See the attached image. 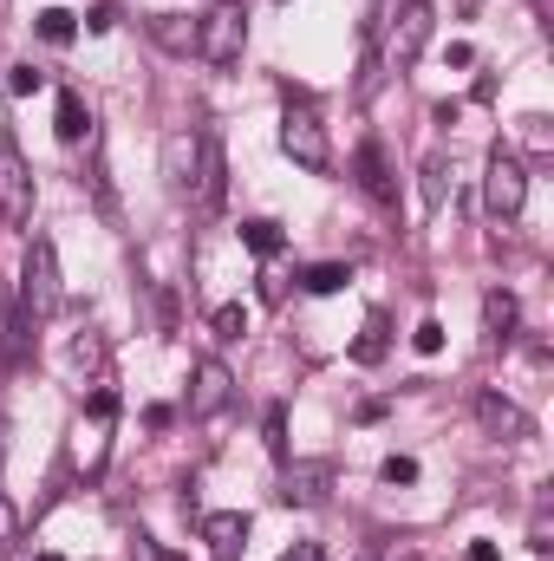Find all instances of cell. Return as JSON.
I'll use <instances>...</instances> for the list:
<instances>
[{"instance_id":"obj_37","label":"cell","mask_w":554,"mask_h":561,"mask_svg":"<svg viewBox=\"0 0 554 561\" xmlns=\"http://www.w3.org/2000/svg\"><path fill=\"white\" fill-rule=\"evenodd\" d=\"M457 7H463V20H470V13H476V7H483V0H457Z\"/></svg>"},{"instance_id":"obj_14","label":"cell","mask_w":554,"mask_h":561,"mask_svg":"<svg viewBox=\"0 0 554 561\" xmlns=\"http://www.w3.org/2000/svg\"><path fill=\"white\" fill-rule=\"evenodd\" d=\"M150 39L170 59H196V20H183V13H150Z\"/></svg>"},{"instance_id":"obj_12","label":"cell","mask_w":554,"mask_h":561,"mask_svg":"<svg viewBox=\"0 0 554 561\" xmlns=\"http://www.w3.org/2000/svg\"><path fill=\"white\" fill-rule=\"evenodd\" d=\"M326 490H333V463H293V470H280V503L313 510V503H326Z\"/></svg>"},{"instance_id":"obj_11","label":"cell","mask_w":554,"mask_h":561,"mask_svg":"<svg viewBox=\"0 0 554 561\" xmlns=\"http://www.w3.org/2000/svg\"><path fill=\"white\" fill-rule=\"evenodd\" d=\"M203 542H209V561H242V549H249V516L242 510L203 516Z\"/></svg>"},{"instance_id":"obj_24","label":"cell","mask_w":554,"mask_h":561,"mask_svg":"<svg viewBox=\"0 0 554 561\" xmlns=\"http://www.w3.org/2000/svg\"><path fill=\"white\" fill-rule=\"evenodd\" d=\"M242 333H249V307H242V300L216 307V340H242Z\"/></svg>"},{"instance_id":"obj_23","label":"cell","mask_w":554,"mask_h":561,"mask_svg":"<svg viewBox=\"0 0 554 561\" xmlns=\"http://www.w3.org/2000/svg\"><path fill=\"white\" fill-rule=\"evenodd\" d=\"M379 483H392V490H412V483H417V457H399V450H392V457L379 463Z\"/></svg>"},{"instance_id":"obj_10","label":"cell","mask_w":554,"mask_h":561,"mask_svg":"<svg viewBox=\"0 0 554 561\" xmlns=\"http://www.w3.org/2000/svg\"><path fill=\"white\" fill-rule=\"evenodd\" d=\"M353 176H359V190L372 196V203H399V183H392V163H385V144L379 138H366L359 150H353Z\"/></svg>"},{"instance_id":"obj_35","label":"cell","mask_w":554,"mask_h":561,"mask_svg":"<svg viewBox=\"0 0 554 561\" xmlns=\"http://www.w3.org/2000/svg\"><path fill=\"white\" fill-rule=\"evenodd\" d=\"M131 561H163V556H157V542H150V536H131Z\"/></svg>"},{"instance_id":"obj_29","label":"cell","mask_w":554,"mask_h":561,"mask_svg":"<svg viewBox=\"0 0 554 561\" xmlns=\"http://www.w3.org/2000/svg\"><path fill=\"white\" fill-rule=\"evenodd\" d=\"M85 412H92V419L105 424V419H112V412H118V392H112V386H99V392H92V405H85Z\"/></svg>"},{"instance_id":"obj_27","label":"cell","mask_w":554,"mask_h":561,"mask_svg":"<svg viewBox=\"0 0 554 561\" xmlns=\"http://www.w3.org/2000/svg\"><path fill=\"white\" fill-rule=\"evenodd\" d=\"M443 170H450L443 157H430V163H424V203H430V209L443 203Z\"/></svg>"},{"instance_id":"obj_6","label":"cell","mask_w":554,"mask_h":561,"mask_svg":"<svg viewBox=\"0 0 554 561\" xmlns=\"http://www.w3.org/2000/svg\"><path fill=\"white\" fill-rule=\"evenodd\" d=\"M189 196H196V209L203 216H216L222 209V196H229V157H222V138L203 125L196 131V163H189V183H183Z\"/></svg>"},{"instance_id":"obj_28","label":"cell","mask_w":554,"mask_h":561,"mask_svg":"<svg viewBox=\"0 0 554 561\" xmlns=\"http://www.w3.org/2000/svg\"><path fill=\"white\" fill-rule=\"evenodd\" d=\"M268 450H275L280 463H287V412H280V405L268 412Z\"/></svg>"},{"instance_id":"obj_1","label":"cell","mask_w":554,"mask_h":561,"mask_svg":"<svg viewBox=\"0 0 554 561\" xmlns=\"http://www.w3.org/2000/svg\"><path fill=\"white\" fill-rule=\"evenodd\" d=\"M59 300H66L59 249H53L46 236H33V242H26V262H20V313H26L33 327H46V320L59 313Z\"/></svg>"},{"instance_id":"obj_22","label":"cell","mask_w":554,"mask_h":561,"mask_svg":"<svg viewBox=\"0 0 554 561\" xmlns=\"http://www.w3.org/2000/svg\"><path fill=\"white\" fill-rule=\"evenodd\" d=\"M72 373H105V340L99 333H79L72 340Z\"/></svg>"},{"instance_id":"obj_16","label":"cell","mask_w":554,"mask_h":561,"mask_svg":"<svg viewBox=\"0 0 554 561\" xmlns=\"http://www.w3.org/2000/svg\"><path fill=\"white\" fill-rule=\"evenodd\" d=\"M33 346V320L20 313V300H0V366H20Z\"/></svg>"},{"instance_id":"obj_34","label":"cell","mask_w":554,"mask_h":561,"mask_svg":"<svg viewBox=\"0 0 554 561\" xmlns=\"http://www.w3.org/2000/svg\"><path fill=\"white\" fill-rule=\"evenodd\" d=\"M280 561H326V556H320V542H293Z\"/></svg>"},{"instance_id":"obj_26","label":"cell","mask_w":554,"mask_h":561,"mask_svg":"<svg viewBox=\"0 0 554 561\" xmlns=\"http://www.w3.org/2000/svg\"><path fill=\"white\" fill-rule=\"evenodd\" d=\"M412 346H417V353H424V359H437V353H443V320H417Z\"/></svg>"},{"instance_id":"obj_39","label":"cell","mask_w":554,"mask_h":561,"mask_svg":"<svg viewBox=\"0 0 554 561\" xmlns=\"http://www.w3.org/2000/svg\"><path fill=\"white\" fill-rule=\"evenodd\" d=\"M529 7H535V13H549V0H529Z\"/></svg>"},{"instance_id":"obj_13","label":"cell","mask_w":554,"mask_h":561,"mask_svg":"<svg viewBox=\"0 0 554 561\" xmlns=\"http://www.w3.org/2000/svg\"><path fill=\"white\" fill-rule=\"evenodd\" d=\"M516 320H522L516 294H509V287H489V294H483V333H489V346H509V340H516Z\"/></svg>"},{"instance_id":"obj_32","label":"cell","mask_w":554,"mask_h":561,"mask_svg":"<svg viewBox=\"0 0 554 561\" xmlns=\"http://www.w3.org/2000/svg\"><path fill=\"white\" fill-rule=\"evenodd\" d=\"M85 26H92V33H112V26H118V13H112V7H92V20H85Z\"/></svg>"},{"instance_id":"obj_41","label":"cell","mask_w":554,"mask_h":561,"mask_svg":"<svg viewBox=\"0 0 554 561\" xmlns=\"http://www.w3.org/2000/svg\"><path fill=\"white\" fill-rule=\"evenodd\" d=\"M0 7H7V0H0Z\"/></svg>"},{"instance_id":"obj_5","label":"cell","mask_w":554,"mask_h":561,"mask_svg":"<svg viewBox=\"0 0 554 561\" xmlns=\"http://www.w3.org/2000/svg\"><path fill=\"white\" fill-rule=\"evenodd\" d=\"M522 203H529V170H522V157H509V150L496 144V150H489V170H483V209H489L496 222H516Z\"/></svg>"},{"instance_id":"obj_38","label":"cell","mask_w":554,"mask_h":561,"mask_svg":"<svg viewBox=\"0 0 554 561\" xmlns=\"http://www.w3.org/2000/svg\"><path fill=\"white\" fill-rule=\"evenodd\" d=\"M0 463H7V419H0Z\"/></svg>"},{"instance_id":"obj_7","label":"cell","mask_w":554,"mask_h":561,"mask_svg":"<svg viewBox=\"0 0 554 561\" xmlns=\"http://www.w3.org/2000/svg\"><path fill=\"white\" fill-rule=\"evenodd\" d=\"M26 216H33V170L13 144H0V222L26 229Z\"/></svg>"},{"instance_id":"obj_9","label":"cell","mask_w":554,"mask_h":561,"mask_svg":"<svg viewBox=\"0 0 554 561\" xmlns=\"http://www.w3.org/2000/svg\"><path fill=\"white\" fill-rule=\"evenodd\" d=\"M476 424H483L496 444H522V437H535V419H529L516 399H503V392H476Z\"/></svg>"},{"instance_id":"obj_2","label":"cell","mask_w":554,"mask_h":561,"mask_svg":"<svg viewBox=\"0 0 554 561\" xmlns=\"http://www.w3.org/2000/svg\"><path fill=\"white\" fill-rule=\"evenodd\" d=\"M280 150H287L300 170H313V176L333 170V138H326L320 112H313L307 99H293V92H287V112H280Z\"/></svg>"},{"instance_id":"obj_30","label":"cell","mask_w":554,"mask_h":561,"mask_svg":"<svg viewBox=\"0 0 554 561\" xmlns=\"http://www.w3.org/2000/svg\"><path fill=\"white\" fill-rule=\"evenodd\" d=\"M554 529H549V510H535V523H529V549H542V556H549L554 542H549Z\"/></svg>"},{"instance_id":"obj_33","label":"cell","mask_w":554,"mask_h":561,"mask_svg":"<svg viewBox=\"0 0 554 561\" xmlns=\"http://www.w3.org/2000/svg\"><path fill=\"white\" fill-rule=\"evenodd\" d=\"M463 561H503V549H496V542H470V549H463Z\"/></svg>"},{"instance_id":"obj_25","label":"cell","mask_w":554,"mask_h":561,"mask_svg":"<svg viewBox=\"0 0 554 561\" xmlns=\"http://www.w3.org/2000/svg\"><path fill=\"white\" fill-rule=\"evenodd\" d=\"M39 85H46V72H39V66H13V72H7V92H13V99H33Z\"/></svg>"},{"instance_id":"obj_19","label":"cell","mask_w":554,"mask_h":561,"mask_svg":"<svg viewBox=\"0 0 554 561\" xmlns=\"http://www.w3.org/2000/svg\"><path fill=\"white\" fill-rule=\"evenodd\" d=\"M346 280H353V268H346V262H313V268L300 275V287H307V294H339Z\"/></svg>"},{"instance_id":"obj_18","label":"cell","mask_w":554,"mask_h":561,"mask_svg":"<svg viewBox=\"0 0 554 561\" xmlns=\"http://www.w3.org/2000/svg\"><path fill=\"white\" fill-rule=\"evenodd\" d=\"M385 346H392V320H385V313H366V333L353 340V359H359V366H379Z\"/></svg>"},{"instance_id":"obj_21","label":"cell","mask_w":554,"mask_h":561,"mask_svg":"<svg viewBox=\"0 0 554 561\" xmlns=\"http://www.w3.org/2000/svg\"><path fill=\"white\" fill-rule=\"evenodd\" d=\"M72 33H79V13H66V7H46L39 13V39L46 46H72Z\"/></svg>"},{"instance_id":"obj_31","label":"cell","mask_w":554,"mask_h":561,"mask_svg":"<svg viewBox=\"0 0 554 561\" xmlns=\"http://www.w3.org/2000/svg\"><path fill=\"white\" fill-rule=\"evenodd\" d=\"M13 536H20V510H13V503H7V496H0V549H7V542H13Z\"/></svg>"},{"instance_id":"obj_36","label":"cell","mask_w":554,"mask_h":561,"mask_svg":"<svg viewBox=\"0 0 554 561\" xmlns=\"http://www.w3.org/2000/svg\"><path fill=\"white\" fill-rule=\"evenodd\" d=\"M385 561H424V556H417V549H392Z\"/></svg>"},{"instance_id":"obj_8","label":"cell","mask_w":554,"mask_h":561,"mask_svg":"<svg viewBox=\"0 0 554 561\" xmlns=\"http://www.w3.org/2000/svg\"><path fill=\"white\" fill-rule=\"evenodd\" d=\"M235 399V373L222 359H196L189 366V419H216Z\"/></svg>"},{"instance_id":"obj_15","label":"cell","mask_w":554,"mask_h":561,"mask_svg":"<svg viewBox=\"0 0 554 561\" xmlns=\"http://www.w3.org/2000/svg\"><path fill=\"white\" fill-rule=\"evenodd\" d=\"M379 20H385V13H372V20L359 26V85H353L359 99H372V92L385 85V59H379Z\"/></svg>"},{"instance_id":"obj_3","label":"cell","mask_w":554,"mask_h":561,"mask_svg":"<svg viewBox=\"0 0 554 561\" xmlns=\"http://www.w3.org/2000/svg\"><path fill=\"white\" fill-rule=\"evenodd\" d=\"M424 39H430V0H405L392 20H379V59H385V79L392 72H412L424 59Z\"/></svg>"},{"instance_id":"obj_17","label":"cell","mask_w":554,"mask_h":561,"mask_svg":"<svg viewBox=\"0 0 554 561\" xmlns=\"http://www.w3.org/2000/svg\"><path fill=\"white\" fill-rule=\"evenodd\" d=\"M53 131H59V144H85L92 138V112H85L79 92H59V125H53Z\"/></svg>"},{"instance_id":"obj_20","label":"cell","mask_w":554,"mask_h":561,"mask_svg":"<svg viewBox=\"0 0 554 561\" xmlns=\"http://www.w3.org/2000/svg\"><path fill=\"white\" fill-rule=\"evenodd\" d=\"M280 222H268V216H255V222H242V249H255V255H280Z\"/></svg>"},{"instance_id":"obj_4","label":"cell","mask_w":554,"mask_h":561,"mask_svg":"<svg viewBox=\"0 0 554 561\" xmlns=\"http://www.w3.org/2000/svg\"><path fill=\"white\" fill-rule=\"evenodd\" d=\"M242 46H249V13H242V0H216V7L196 20V59H209L216 72H229V66L242 59Z\"/></svg>"},{"instance_id":"obj_40","label":"cell","mask_w":554,"mask_h":561,"mask_svg":"<svg viewBox=\"0 0 554 561\" xmlns=\"http://www.w3.org/2000/svg\"><path fill=\"white\" fill-rule=\"evenodd\" d=\"M33 561H66V556H33Z\"/></svg>"}]
</instances>
